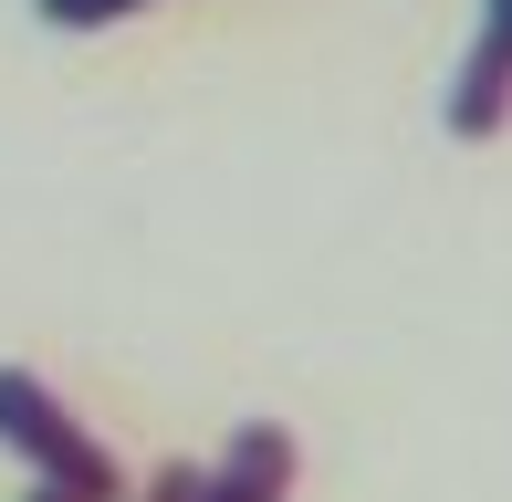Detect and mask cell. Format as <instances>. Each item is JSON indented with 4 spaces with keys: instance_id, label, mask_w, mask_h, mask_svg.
<instances>
[{
    "instance_id": "cell-1",
    "label": "cell",
    "mask_w": 512,
    "mask_h": 502,
    "mask_svg": "<svg viewBox=\"0 0 512 502\" xmlns=\"http://www.w3.org/2000/svg\"><path fill=\"white\" fill-rule=\"evenodd\" d=\"M0 450H21L63 502H126V461H115L32 367H0Z\"/></svg>"
},
{
    "instance_id": "cell-2",
    "label": "cell",
    "mask_w": 512,
    "mask_h": 502,
    "mask_svg": "<svg viewBox=\"0 0 512 502\" xmlns=\"http://www.w3.org/2000/svg\"><path fill=\"white\" fill-rule=\"evenodd\" d=\"M502 126H512V0H481V32L460 53V84H450V136L492 147Z\"/></svg>"
},
{
    "instance_id": "cell-3",
    "label": "cell",
    "mask_w": 512,
    "mask_h": 502,
    "mask_svg": "<svg viewBox=\"0 0 512 502\" xmlns=\"http://www.w3.org/2000/svg\"><path fill=\"white\" fill-rule=\"evenodd\" d=\"M293 471H304L293 429L283 419H241L220 461H199V502H293Z\"/></svg>"
},
{
    "instance_id": "cell-4",
    "label": "cell",
    "mask_w": 512,
    "mask_h": 502,
    "mask_svg": "<svg viewBox=\"0 0 512 502\" xmlns=\"http://www.w3.org/2000/svg\"><path fill=\"white\" fill-rule=\"evenodd\" d=\"M53 32H105V21H126V11H147V0H32Z\"/></svg>"
},
{
    "instance_id": "cell-5",
    "label": "cell",
    "mask_w": 512,
    "mask_h": 502,
    "mask_svg": "<svg viewBox=\"0 0 512 502\" xmlns=\"http://www.w3.org/2000/svg\"><path fill=\"white\" fill-rule=\"evenodd\" d=\"M147 502H199V461H168V471L147 482Z\"/></svg>"
},
{
    "instance_id": "cell-6",
    "label": "cell",
    "mask_w": 512,
    "mask_h": 502,
    "mask_svg": "<svg viewBox=\"0 0 512 502\" xmlns=\"http://www.w3.org/2000/svg\"><path fill=\"white\" fill-rule=\"evenodd\" d=\"M32 502H63V492H53V482H42V492H32Z\"/></svg>"
}]
</instances>
